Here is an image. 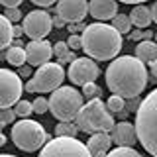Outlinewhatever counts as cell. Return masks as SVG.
Masks as SVG:
<instances>
[{"mask_svg": "<svg viewBox=\"0 0 157 157\" xmlns=\"http://www.w3.org/2000/svg\"><path fill=\"white\" fill-rule=\"evenodd\" d=\"M14 120H16V112L12 108H0V124H14Z\"/></svg>", "mask_w": 157, "mask_h": 157, "instance_id": "cell-29", "label": "cell"}, {"mask_svg": "<svg viewBox=\"0 0 157 157\" xmlns=\"http://www.w3.org/2000/svg\"><path fill=\"white\" fill-rule=\"evenodd\" d=\"M81 49L90 59L110 61L122 49V33L104 22L90 24L81 33Z\"/></svg>", "mask_w": 157, "mask_h": 157, "instance_id": "cell-2", "label": "cell"}, {"mask_svg": "<svg viewBox=\"0 0 157 157\" xmlns=\"http://www.w3.org/2000/svg\"><path fill=\"white\" fill-rule=\"evenodd\" d=\"M110 144H112V137L108 132H96V134H90L85 145L90 157H106V153L110 151Z\"/></svg>", "mask_w": 157, "mask_h": 157, "instance_id": "cell-16", "label": "cell"}, {"mask_svg": "<svg viewBox=\"0 0 157 157\" xmlns=\"http://www.w3.org/2000/svg\"><path fill=\"white\" fill-rule=\"evenodd\" d=\"M51 24H53V28H63V26H65V22H63L59 16H53L51 18Z\"/></svg>", "mask_w": 157, "mask_h": 157, "instance_id": "cell-40", "label": "cell"}, {"mask_svg": "<svg viewBox=\"0 0 157 157\" xmlns=\"http://www.w3.org/2000/svg\"><path fill=\"white\" fill-rule=\"evenodd\" d=\"M67 45H69V49H71V51L81 49V36H78V33H71V36H69V39H67Z\"/></svg>", "mask_w": 157, "mask_h": 157, "instance_id": "cell-32", "label": "cell"}, {"mask_svg": "<svg viewBox=\"0 0 157 157\" xmlns=\"http://www.w3.org/2000/svg\"><path fill=\"white\" fill-rule=\"evenodd\" d=\"M47 106L59 122H73L82 108V94L75 86H59L51 92Z\"/></svg>", "mask_w": 157, "mask_h": 157, "instance_id": "cell-5", "label": "cell"}, {"mask_svg": "<svg viewBox=\"0 0 157 157\" xmlns=\"http://www.w3.org/2000/svg\"><path fill=\"white\" fill-rule=\"evenodd\" d=\"M106 157H141V153H137L134 147H120L118 145L116 149L108 151Z\"/></svg>", "mask_w": 157, "mask_h": 157, "instance_id": "cell-26", "label": "cell"}, {"mask_svg": "<svg viewBox=\"0 0 157 157\" xmlns=\"http://www.w3.org/2000/svg\"><path fill=\"white\" fill-rule=\"evenodd\" d=\"M12 36H14V37L24 36V29H22V26H18V24H12Z\"/></svg>", "mask_w": 157, "mask_h": 157, "instance_id": "cell-38", "label": "cell"}, {"mask_svg": "<svg viewBox=\"0 0 157 157\" xmlns=\"http://www.w3.org/2000/svg\"><path fill=\"white\" fill-rule=\"evenodd\" d=\"M53 55L59 59V63H73L75 61V53L69 49L67 41H57L55 45H53Z\"/></svg>", "mask_w": 157, "mask_h": 157, "instance_id": "cell-20", "label": "cell"}, {"mask_svg": "<svg viewBox=\"0 0 157 157\" xmlns=\"http://www.w3.org/2000/svg\"><path fill=\"white\" fill-rule=\"evenodd\" d=\"M0 134H2V124H0Z\"/></svg>", "mask_w": 157, "mask_h": 157, "instance_id": "cell-46", "label": "cell"}, {"mask_svg": "<svg viewBox=\"0 0 157 157\" xmlns=\"http://www.w3.org/2000/svg\"><path fill=\"white\" fill-rule=\"evenodd\" d=\"M130 104H126V110L128 112H134V110H137V106H140V100H137V98H130Z\"/></svg>", "mask_w": 157, "mask_h": 157, "instance_id": "cell-37", "label": "cell"}, {"mask_svg": "<svg viewBox=\"0 0 157 157\" xmlns=\"http://www.w3.org/2000/svg\"><path fill=\"white\" fill-rule=\"evenodd\" d=\"M112 28L116 29L118 33H130L132 32V22H130V16H126V14H116L114 18H112Z\"/></svg>", "mask_w": 157, "mask_h": 157, "instance_id": "cell-22", "label": "cell"}, {"mask_svg": "<svg viewBox=\"0 0 157 157\" xmlns=\"http://www.w3.org/2000/svg\"><path fill=\"white\" fill-rule=\"evenodd\" d=\"M78 128L73 122H59L55 126V136H65V137H77Z\"/></svg>", "mask_w": 157, "mask_h": 157, "instance_id": "cell-23", "label": "cell"}, {"mask_svg": "<svg viewBox=\"0 0 157 157\" xmlns=\"http://www.w3.org/2000/svg\"><path fill=\"white\" fill-rule=\"evenodd\" d=\"M130 39H134V41H144V39H153V32L151 29H132L130 32Z\"/></svg>", "mask_w": 157, "mask_h": 157, "instance_id": "cell-28", "label": "cell"}, {"mask_svg": "<svg viewBox=\"0 0 157 157\" xmlns=\"http://www.w3.org/2000/svg\"><path fill=\"white\" fill-rule=\"evenodd\" d=\"M29 75H32V67H28L26 63H24L22 67H18V77L20 78H22V77H29Z\"/></svg>", "mask_w": 157, "mask_h": 157, "instance_id": "cell-35", "label": "cell"}, {"mask_svg": "<svg viewBox=\"0 0 157 157\" xmlns=\"http://www.w3.org/2000/svg\"><path fill=\"white\" fill-rule=\"evenodd\" d=\"M106 108L112 112V114H118L120 110H124V108H126V98H122V96H118V94H112L106 100Z\"/></svg>", "mask_w": 157, "mask_h": 157, "instance_id": "cell-24", "label": "cell"}, {"mask_svg": "<svg viewBox=\"0 0 157 157\" xmlns=\"http://www.w3.org/2000/svg\"><path fill=\"white\" fill-rule=\"evenodd\" d=\"M0 157H16V155H10V153H2Z\"/></svg>", "mask_w": 157, "mask_h": 157, "instance_id": "cell-44", "label": "cell"}, {"mask_svg": "<svg viewBox=\"0 0 157 157\" xmlns=\"http://www.w3.org/2000/svg\"><path fill=\"white\" fill-rule=\"evenodd\" d=\"M22 29L29 39H45L49 36V32L53 29L51 16L45 10H32L29 14L24 16Z\"/></svg>", "mask_w": 157, "mask_h": 157, "instance_id": "cell-10", "label": "cell"}, {"mask_svg": "<svg viewBox=\"0 0 157 157\" xmlns=\"http://www.w3.org/2000/svg\"><path fill=\"white\" fill-rule=\"evenodd\" d=\"M6 61L14 67H22L26 63V49H24V43L20 41V37H16V41L10 43L6 51Z\"/></svg>", "mask_w": 157, "mask_h": 157, "instance_id": "cell-18", "label": "cell"}, {"mask_svg": "<svg viewBox=\"0 0 157 157\" xmlns=\"http://www.w3.org/2000/svg\"><path fill=\"white\" fill-rule=\"evenodd\" d=\"M120 2H124V4H144L145 0H120Z\"/></svg>", "mask_w": 157, "mask_h": 157, "instance_id": "cell-42", "label": "cell"}, {"mask_svg": "<svg viewBox=\"0 0 157 157\" xmlns=\"http://www.w3.org/2000/svg\"><path fill=\"white\" fill-rule=\"evenodd\" d=\"M63 78H65V69L61 63H43L37 67L36 75L29 78L24 88L28 92H53L63 85Z\"/></svg>", "mask_w": 157, "mask_h": 157, "instance_id": "cell-7", "label": "cell"}, {"mask_svg": "<svg viewBox=\"0 0 157 157\" xmlns=\"http://www.w3.org/2000/svg\"><path fill=\"white\" fill-rule=\"evenodd\" d=\"M14 106H16V108H14L16 116H22V118H28V116L33 112V110H32V102H29V100H18Z\"/></svg>", "mask_w": 157, "mask_h": 157, "instance_id": "cell-27", "label": "cell"}, {"mask_svg": "<svg viewBox=\"0 0 157 157\" xmlns=\"http://www.w3.org/2000/svg\"><path fill=\"white\" fill-rule=\"evenodd\" d=\"M98 75H100V67L94 63V59L90 57H78L71 63L67 71V77L73 85H86V82H96Z\"/></svg>", "mask_w": 157, "mask_h": 157, "instance_id": "cell-11", "label": "cell"}, {"mask_svg": "<svg viewBox=\"0 0 157 157\" xmlns=\"http://www.w3.org/2000/svg\"><path fill=\"white\" fill-rule=\"evenodd\" d=\"M39 157H90L86 145L77 137L57 136L43 144Z\"/></svg>", "mask_w": 157, "mask_h": 157, "instance_id": "cell-8", "label": "cell"}, {"mask_svg": "<svg viewBox=\"0 0 157 157\" xmlns=\"http://www.w3.org/2000/svg\"><path fill=\"white\" fill-rule=\"evenodd\" d=\"M26 49V63L29 67H39L43 63H49V59L53 55V45L47 39H29Z\"/></svg>", "mask_w": 157, "mask_h": 157, "instance_id": "cell-13", "label": "cell"}, {"mask_svg": "<svg viewBox=\"0 0 157 157\" xmlns=\"http://www.w3.org/2000/svg\"><path fill=\"white\" fill-rule=\"evenodd\" d=\"M47 108H49V106H47V100H45L43 96H37L36 100L32 102V110L36 112V114H45Z\"/></svg>", "mask_w": 157, "mask_h": 157, "instance_id": "cell-31", "label": "cell"}, {"mask_svg": "<svg viewBox=\"0 0 157 157\" xmlns=\"http://www.w3.org/2000/svg\"><path fill=\"white\" fill-rule=\"evenodd\" d=\"M82 98H86V100H92V98H100L102 94V88L96 85V82H86V85H82Z\"/></svg>", "mask_w": 157, "mask_h": 157, "instance_id": "cell-25", "label": "cell"}, {"mask_svg": "<svg viewBox=\"0 0 157 157\" xmlns=\"http://www.w3.org/2000/svg\"><path fill=\"white\" fill-rule=\"evenodd\" d=\"M24 90L22 78L10 69H0V108H12Z\"/></svg>", "mask_w": 157, "mask_h": 157, "instance_id": "cell-9", "label": "cell"}, {"mask_svg": "<svg viewBox=\"0 0 157 157\" xmlns=\"http://www.w3.org/2000/svg\"><path fill=\"white\" fill-rule=\"evenodd\" d=\"M88 14V0H57V16L65 24L82 22Z\"/></svg>", "mask_w": 157, "mask_h": 157, "instance_id": "cell-12", "label": "cell"}, {"mask_svg": "<svg viewBox=\"0 0 157 157\" xmlns=\"http://www.w3.org/2000/svg\"><path fill=\"white\" fill-rule=\"evenodd\" d=\"M153 39H155V43H157V32H153Z\"/></svg>", "mask_w": 157, "mask_h": 157, "instance_id": "cell-45", "label": "cell"}, {"mask_svg": "<svg viewBox=\"0 0 157 157\" xmlns=\"http://www.w3.org/2000/svg\"><path fill=\"white\" fill-rule=\"evenodd\" d=\"M110 137L114 144H118L120 147H134L137 144V134H136V126L130 124L128 120H122L114 124L110 132Z\"/></svg>", "mask_w": 157, "mask_h": 157, "instance_id": "cell-14", "label": "cell"}, {"mask_svg": "<svg viewBox=\"0 0 157 157\" xmlns=\"http://www.w3.org/2000/svg\"><path fill=\"white\" fill-rule=\"evenodd\" d=\"M149 67H151V75H153V81H157V57L153 61H149Z\"/></svg>", "mask_w": 157, "mask_h": 157, "instance_id": "cell-39", "label": "cell"}, {"mask_svg": "<svg viewBox=\"0 0 157 157\" xmlns=\"http://www.w3.org/2000/svg\"><path fill=\"white\" fill-rule=\"evenodd\" d=\"M128 16H130L132 26H136L140 29H147V26L151 24V12H149L147 6H144V4H136Z\"/></svg>", "mask_w": 157, "mask_h": 157, "instance_id": "cell-17", "label": "cell"}, {"mask_svg": "<svg viewBox=\"0 0 157 157\" xmlns=\"http://www.w3.org/2000/svg\"><path fill=\"white\" fill-rule=\"evenodd\" d=\"M22 2L24 0H0V4H2L4 8H18Z\"/></svg>", "mask_w": 157, "mask_h": 157, "instance_id": "cell-34", "label": "cell"}, {"mask_svg": "<svg viewBox=\"0 0 157 157\" xmlns=\"http://www.w3.org/2000/svg\"><path fill=\"white\" fill-rule=\"evenodd\" d=\"M77 128L85 134H96V132H108L110 134L114 128V118L112 112L106 108V104L100 98H92L86 104H82V108L77 114Z\"/></svg>", "mask_w": 157, "mask_h": 157, "instance_id": "cell-4", "label": "cell"}, {"mask_svg": "<svg viewBox=\"0 0 157 157\" xmlns=\"http://www.w3.org/2000/svg\"><path fill=\"white\" fill-rule=\"evenodd\" d=\"M33 4H37V6H41V8H49L51 4H55L57 0H32Z\"/></svg>", "mask_w": 157, "mask_h": 157, "instance_id": "cell-36", "label": "cell"}, {"mask_svg": "<svg viewBox=\"0 0 157 157\" xmlns=\"http://www.w3.org/2000/svg\"><path fill=\"white\" fill-rule=\"evenodd\" d=\"M49 140H51V136H49L45 132V128L36 120L24 118V120L16 122V124L12 126V141H14V145L22 151H28V153L29 151H37V149H41L43 144L49 141Z\"/></svg>", "mask_w": 157, "mask_h": 157, "instance_id": "cell-6", "label": "cell"}, {"mask_svg": "<svg viewBox=\"0 0 157 157\" xmlns=\"http://www.w3.org/2000/svg\"><path fill=\"white\" fill-rule=\"evenodd\" d=\"M137 141L151 157H157V88L151 90L136 110Z\"/></svg>", "mask_w": 157, "mask_h": 157, "instance_id": "cell-3", "label": "cell"}, {"mask_svg": "<svg viewBox=\"0 0 157 157\" xmlns=\"http://www.w3.org/2000/svg\"><path fill=\"white\" fill-rule=\"evenodd\" d=\"M85 24H82V22H75V24H69V32H71V33H82V32H85Z\"/></svg>", "mask_w": 157, "mask_h": 157, "instance_id": "cell-33", "label": "cell"}, {"mask_svg": "<svg viewBox=\"0 0 157 157\" xmlns=\"http://www.w3.org/2000/svg\"><path fill=\"white\" fill-rule=\"evenodd\" d=\"M149 12H151V22H155V24H157V2L149 8Z\"/></svg>", "mask_w": 157, "mask_h": 157, "instance_id": "cell-41", "label": "cell"}, {"mask_svg": "<svg viewBox=\"0 0 157 157\" xmlns=\"http://www.w3.org/2000/svg\"><path fill=\"white\" fill-rule=\"evenodd\" d=\"M88 14L98 22L112 20L118 14V0H88Z\"/></svg>", "mask_w": 157, "mask_h": 157, "instance_id": "cell-15", "label": "cell"}, {"mask_svg": "<svg viewBox=\"0 0 157 157\" xmlns=\"http://www.w3.org/2000/svg\"><path fill=\"white\" fill-rule=\"evenodd\" d=\"M4 144H6V136L0 134V145H4Z\"/></svg>", "mask_w": 157, "mask_h": 157, "instance_id": "cell-43", "label": "cell"}, {"mask_svg": "<svg viewBox=\"0 0 157 157\" xmlns=\"http://www.w3.org/2000/svg\"><path fill=\"white\" fill-rule=\"evenodd\" d=\"M136 57L140 59L141 63H149L157 57V43L153 39H144V41L137 43L136 47Z\"/></svg>", "mask_w": 157, "mask_h": 157, "instance_id": "cell-19", "label": "cell"}, {"mask_svg": "<svg viewBox=\"0 0 157 157\" xmlns=\"http://www.w3.org/2000/svg\"><path fill=\"white\" fill-rule=\"evenodd\" d=\"M2 16L6 18L10 24H18L20 20H22V16H24V14L20 12V8H6V10H4V14H2Z\"/></svg>", "mask_w": 157, "mask_h": 157, "instance_id": "cell-30", "label": "cell"}, {"mask_svg": "<svg viewBox=\"0 0 157 157\" xmlns=\"http://www.w3.org/2000/svg\"><path fill=\"white\" fill-rule=\"evenodd\" d=\"M147 82H149L147 69L137 57H114L106 69L108 88L122 98H137L145 90Z\"/></svg>", "mask_w": 157, "mask_h": 157, "instance_id": "cell-1", "label": "cell"}, {"mask_svg": "<svg viewBox=\"0 0 157 157\" xmlns=\"http://www.w3.org/2000/svg\"><path fill=\"white\" fill-rule=\"evenodd\" d=\"M12 39H14V36H12V24L0 14V51H2L4 47H10Z\"/></svg>", "mask_w": 157, "mask_h": 157, "instance_id": "cell-21", "label": "cell"}]
</instances>
